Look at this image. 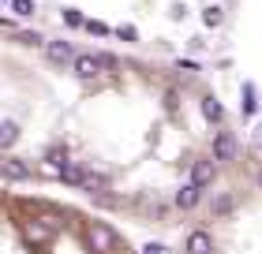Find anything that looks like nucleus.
I'll return each mask as SVG.
<instances>
[{
  "label": "nucleus",
  "instance_id": "obj_1",
  "mask_svg": "<svg viewBox=\"0 0 262 254\" xmlns=\"http://www.w3.org/2000/svg\"><path fill=\"white\" fill-rule=\"evenodd\" d=\"M113 67H116V56H109V53H75V64H71V71H75L82 82L101 79L105 71H113Z\"/></svg>",
  "mask_w": 262,
  "mask_h": 254
},
{
  "label": "nucleus",
  "instance_id": "obj_2",
  "mask_svg": "<svg viewBox=\"0 0 262 254\" xmlns=\"http://www.w3.org/2000/svg\"><path fill=\"white\" fill-rule=\"evenodd\" d=\"M41 53H45V60L56 64V67H71V64H75V45L64 41V38H45Z\"/></svg>",
  "mask_w": 262,
  "mask_h": 254
},
{
  "label": "nucleus",
  "instance_id": "obj_3",
  "mask_svg": "<svg viewBox=\"0 0 262 254\" xmlns=\"http://www.w3.org/2000/svg\"><path fill=\"white\" fill-rule=\"evenodd\" d=\"M213 179H217V165H213V157H199V161L191 165V183L199 191H206Z\"/></svg>",
  "mask_w": 262,
  "mask_h": 254
},
{
  "label": "nucleus",
  "instance_id": "obj_4",
  "mask_svg": "<svg viewBox=\"0 0 262 254\" xmlns=\"http://www.w3.org/2000/svg\"><path fill=\"white\" fill-rule=\"evenodd\" d=\"M236 157V135L232 131H217L213 135V165H225Z\"/></svg>",
  "mask_w": 262,
  "mask_h": 254
},
{
  "label": "nucleus",
  "instance_id": "obj_5",
  "mask_svg": "<svg viewBox=\"0 0 262 254\" xmlns=\"http://www.w3.org/2000/svg\"><path fill=\"white\" fill-rule=\"evenodd\" d=\"M0 179H11V183H23L30 179V168L19 161V157H0Z\"/></svg>",
  "mask_w": 262,
  "mask_h": 254
},
{
  "label": "nucleus",
  "instance_id": "obj_6",
  "mask_svg": "<svg viewBox=\"0 0 262 254\" xmlns=\"http://www.w3.org/2000/svg\"><path fill=\"white\" fill-rule=\"evenodd\" d=\"M187 254H213V236L206 228H195V232L187 236Z\"/></svg>",
  "mask_w": 262,
  "mask_h": 254
},
{
  "label": "nucleus",
  "instance_id": "obj_7",
  "mask_svg": "<svg viewBox=\"0 0 262 254\" xmlns=\"http://www.w3.org/2000/svg\"><path fill=\"white\" fill-rule=\"evenodd\" d=\"M79 191H86V195H94V198H105V191H109V179H105L101 172H86V179L79 183Z\"/></svg>",
  "mask_w": 262,
  "mask_h": 254
},
{
  "label": "nucleus",
  "instance_id": "obj_8",
  "mask_svg": "<svg viewBox=\"0 0 262 254\" xmlns=\"http://www.w3.org/2000/svg\"><path fill=\"white\" fill-rule=\"evenodd\" d=\"M199 198H202V191L195 183H184L180 191H176V210H195Z\"/></svg>",
  "mask_w": 262,
  "mask_h": 254
},
{
  "label": "nucleus",
  "instance_id": "obj_9",
  "mask_svg": "<svg viewBox=\"0 0 262 254\" xmlns=\"http://www.w3.org/2000/svg\"><path fill=\"white\" fill-rule=\"evenodd\" d=\"M86 172H90V168H82L79 161H68V165H64V172H60V179H64L68 187H79L82 179H86Z\"/></svg>",
  "mask_w": 262,
  "mask_h": 254
},
{
  "label": "nucleus",
  "instance_id": "obj_10",
  "mask_svg": "<svg viewBox=\"0 0 262 254\" xmlns=\"http://www.w3.org/2000/svg\"><path fill=\"white\" fill-rule=\"evenodd\" d=\"M202 116H206V124H221L225 108H221V101L213 98V94H206V98H202Z\"/></svg>",
  "mask_w": 262,
  "mask_h": 254
},
{
  "label": "nucleus",
  "instance_id": "obj_11",
  "mask_svg": "<svg viewBox=\"0 0 262 254\" xmlns=\"http://www.w3.org/2000/svg\"><path fill=\"white\" fill-rule=\"evenodd\" d=\"M8 8L15 11L19 19H27V15H34V0H8Z\"/></svg>",
  "mask_w": 262,
  "mask_h": 254
},
{
  "label": "nucleus",
  "instance_id": "obj_12",
  "mask_svg": "<svg viewBox=\"0 0 262 254\" xmlns=\"http://www.w3.org/2000/svg\"><path fill=\"white\" fill-rule=\"evenodd\" d=\"M15 41L19 45H45L41 34H34V30H15Z\"/></svg>",
  "mask_w": 262,
  "mask_h": 254
},
{
  "label": "nucleus",
  "instance_id": "obj_13",
  "mask_svg": "<svg viewBox=\"0 0 262 254\" xmlns=\"http://www.w3.org/2000/svg\"><path fill=\"white\" fill-rule=\"evenodd\" d=\"M15 142V127L11 124H0V146H11Z\"/></svg>",
  "mask_w": 262,
  "mask_h": 254
},
{
  "label": "nucleus",
  "instance_id": "obj_14",
  "mask_svg": "<svg viewBox=\"0 0 262 254\" xmlns=\"http://www.w3.org/2000/svg\"><path fill=\"white\" fill-rule=\"evenodd\" d=\"M202 19H206V27H221V8H206Z\"/></svg>",
  "mask_w": 262,
  "mask_h": 254
},
{
  "label": "nucleus",
  "instance_id": "obj_15",
  "mask_svg": "<svg viewBox=\"0 0 262 254\" xmlns=\"http://www.w3.org/2000/svg\"><path fill=\"white\" fill-rule=\"evenodd\" d=\"M64 22H68V27H82V22H86V19H82L79 11H75V8H64Z\"/></svg>",
  "mask_w": 262,
  "mask_h": 254
},
{
  "label": "nucleus",
  "instance_id": "obj_16",
  "mask_svg": "<svg viewBox=\"0 0 262 254\" xmlns=\"http://www.w3.org/2000/svg\"><path fill=\"white\" fill-rule=\"evenodd\" d=\"M82 27H86L94 38H105V34H109V27H105V22H82Z\"/></svg>",
  "mask_w": 262,
  "mask_h": 254
},
{
  "label": "nucleus",
  "instance_id": "obj_17",
  "mask_svg": "<svg viewBox=\"0 0 262 254\" xmlns=\"http://www.w3.org/2000/svg\"><path fill=\"white\" fill-rule=\"evenodd\" d=\"M244 112H255V90L244 86Z\"/></svg>",
  "mask_w": 262,
  "mask_h": 254
},
{
  "label": "nucleus",
  "instance_id": "obj_18",
  "mask_svg": "<svg viewBox=\"0 0 262 254\" xmlns=\"http://www.w3.org/2000/svg\"><path fill=\"white\" fill-rule=\"evenodd\" d=\"M213 210H217V213H225V210H232V198H229V195H221L217 202H213Z\"/></svg>",
  "mask_w": 262,
  "mask_h": 254
},
{
  "label": "nucleus",
  "instance_id": "obj_19",
  "mask_svg": "<svg viewBox=\"0 0 262 254\" xmlns=\"http://www.w3.org/2000/svg\"><path fill=\"white\" fill-rule=\"evenodd\" d=\"M116 34H120V38H127V41H135V27H120Z\"/></svg>",
  "mask_w": 262,
  "mask_h": 254
},
{
  "label": "nucleus",
  "instance_id": "obj_20",
  "mask_svg": "<svg viewBox=\"0 0 262 254\" xmlns=\"http://www.w3.org/2000/svg\"><path fill=\"white\" fill-rule=\"evenodd\" d=\"M255 146H262V127L255 131Z\"/></svg>",
  "mask_w": 262,
  "mask_h": 254
},
{
  "label": "nucleus",
  "instance_id": "obj_21",
  "mask_svg": "<svg viewBox=\"0 0 262 254\" xmlns=\"http://www.w3.org/2000/svg\"><path fill=\"white\" fill-rule=\"evenodd\" d=\"M255 183H258V191H262V168H258V176H255Z\"/></svg>",
  "mask_w": 262,
  "mask_h": 254
},
{
  "label": "nucleus",
  "instance_id": "obj_22",
  "mask_svg": "<svg viewBox=\"0 0 262 254\" xmlns=\"http://www.w3.org/2000/svg\"><path fill=\"white\" fill-rule=\"evenodd\" d=\"M0 4H8V0H0Z\"/></svg>",
  "mask_w": 262,
  "mask_h": 254
}]
</instances>
